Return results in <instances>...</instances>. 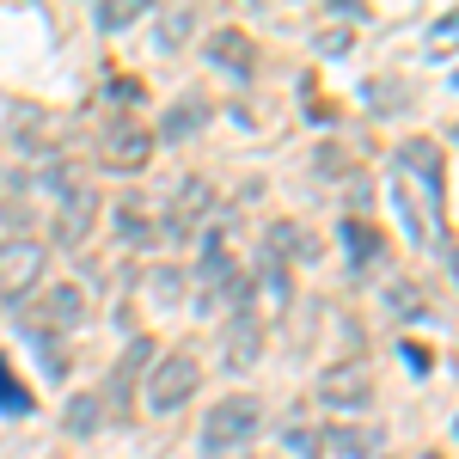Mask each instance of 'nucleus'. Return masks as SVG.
Segmentation results:
<instances>
[{
    "mask_svg": "<svg viewBox=\"0 0 459 459\" xmlns=\"http://www.w3.org/2000/svg\"><path fill=\"white\" fill-rule=\"evenodd\" d=\"M447 257H454V282H459V246H454V251H447Z\"/></svg>",
    "mask_w": 459,
    "mask_h": 459,
    "instance_id": "24",
    "label": "nucleus"
},
{
    "mask_svg": "<svg viewBox=\"0 0 459 459\" xmlns=\"http://www.w3.org/2000/svg\"><path fill=\"white\" fill-rule=\"evenodd\" d=\"M142 294L153 300V307H178V300H184V270H172V264L147 270V276H142Z\"/></svg>",
    "mask_w": 459,
    "mask_h": 459,
    "instance_id": "13",
    "label": "nucleus"
},
{
    "mask_svg": "<svg viewBox=\"0 0 459 459\" xmlns=\"http://www.w3.org/2000/svg\"><path fill=\"white\" fill-rule=\"evenodd\" d=\"M454 142H459V123H454Z\"/></svg>",
    "mask_w": 459,
    "mask_h": 459,
    "instance_id": "25",
    "label": "nucleus"
},
{
    "mask_svg": "<svg viewBox=\"0 0 459 459\" xmlns=\"http://www.w3.org/2000/svg\"><path fill=\"white\" fill-rule=\"evenodd\" d=\"M318 404H331V411H368L374 404V368L368 361H337V368H325L318 374Z\"/></svg>",
    "mask_w": 459,
    "mask_h": 459,
    "instance_id": "5",
    "label": "nucleus"
},
{
    "mask_svg": "<svg viewBox=\"0 0 459 459\" xmlns=\"http://www.w3.org/2000/svg\"><path fill=\"white\" fill-rule=\"evenodd\" d=\"M80 318H86V294H80L74 282L43 288L37 300H25V307H19V325L31 331L37 343H56L62 331H74V325H80Z\"/></svg>",
    "mask_w": 459,
    "mask_h": 459,
    "instance_id": "4",
    "label": "nucleus"
},
{
    "mask_svg": "<svg viewBox=\"0 0 459 459\" xmlns=\"http://www.w3.org/2000/svg\"><path fill=\"white\" fill-rule=\"evenodd\" d=\"M307 257H313V233H300L294 221H276V227L264 233V257H257V264L288 270V264H307Z\"/></svg>",
    "mask_w": 459,
    "mask_h": 459,
    "instance_id": "11",
    "label": "nucleus"
},
{
    "mask_svg": "<svg viewBox=\"0 0 459 459\" xmlns=\"http://www.w3.org/2000/svg\"><path fill=\"white\" fill-rule=\"evenodd\" d=\"M454 435H459V417H454Z\"/></svg>",
    "mask_w": 459,
    "mask_h": 459,
    "instance_id": "26",
    "label": "nucleus"
},
{
    "mask_svg": "<svg viewBox=\"0 0 459 459\" xmlns=\"http://www.w3.org/2000/svg\"><path fill=\"white\" fill-rule=\"evenodd\" d=\"M209 62L246 80V74H257V43H251L239 25H221V31H209Z\"/></svg>",
    "mask_w": 459,
    "mask_h": 459,
    "instance_id": "9",
    "label": "nucleus"
},
{
    "mask_svg": "<svg viewBox=\"0 0 459 459\" xmlns=\"http://www.w3.org/2000/svg\"><path fill=\"white\" fill-rule=\"evenodd\" d=\"M392 307H398V313H411V318H417V313H423V294H417L411 282H398V288H392Z\"/></svg>",
    "mask_w": 459,
    "mask_h": 459,
    "instance_id": "22",
    "label": "nucleus"
},
{
    "mask_svg": "<svg viewBox=\"0 0 459 459\" xmlns=\"http://www.w3.org/2000/svg\"><path fill=\"white\" fill-rule=\"evenodd\" d=\"M147 153H153V129H142V123H117L105 135V166L110 172H142Z\"/></svg>",
    "mask_w": 459,
    "mask_h": 459,
    "instance_id": "8",
    "label": "nucleus"
},
{
    "mask_svg": "<svg viewBox=\"0 0 459 459\" xmlns=\"http://www.w3.org/2000/svg\"><path fill=\"white\" fill-rule=\"evenodd\" d=\"M331 447H337L343 459H361L368 454V435H361V429H331Z\"/></svg>",
    "mask_w": 459,
    "mask_h": 459,
    "instance_id": "21",
    "label": "nucleus"
},
{
    "mask_svg": "<svg viewBox=\"0 0 459 459\" xmlns=\"http://www.w3.org/2000/svg\"><path fill=\"white\" fill-rule=\"evenodd\" d=\"M92 221H99V190L92 184H74L68 203L56 209V246H86V233H92Z\"/></svg>",
    "mask_w": 459,
    "mask_h": 459,
    "instance_id": "7",
    "label": "nucleus"
},
{
    "mask_svg": "<svg viewBox=\"0 0 459 459\" xmlns=\"http://www.w3.org/2000/svg\"><path fill=\"white\" fill-rule=\"evenodd\" d=\"M441 196H447V160L441 147L417 135L398 147V214H404V239L441 251L447 246V221H441Z\"/></svg>",
    "mask_w": 459,
    "mask_h": 459,
    "instance_id": "1",
    "label": "nucleus"
},
{
    "mask_svg": "<svg viewBox=\"0 0 459 459\" xmlns=\"http://www.w3.org/2000/svg\"><path fill=\"white\" fill-rule=\"evenodd\" d=\"M142 19V0H117V6H99V31H123Z\"/></svg>",
    "mask_w": 459,
    "mask_h": 459,
    "instance_id": "19",
    "label": "nucleus"
},
{
    "mask_svg": "<svg viewBox=\"0 0 459 459\" xmlns=\"http://www.w3.org/2000/svg\"><path fill=\"white\" fill-rule=\"evenodd\" d=\"M203 117H209V105H203V99H178L172 117L160 123V142H184V135H190V129H196Z\"/></svg>",
    "mask_w": 459,
    "mask_h": 459,
    "instance_id": "14",
    "label": "nucleus"
},
{
    "mask_svg": "<svg viewBox=\"0 0 459 459\" xmlns=\"http://www.w3.org/2000/svg\"><path fill=\"white\" fill-rule=\"evenodd\" d=\"M43 257L49 251L37 246V239H6L0 246V300H25L43 282Z\"/></svg>",
    "mask_w": 459,
    "mask_h": 459,
    "instance_id": "6",
    "label": "nucleus"
},
{
    "mask_svg": "<svg viewBox=\"0 0 459 459\" xmlns=\"http://www.w3.org/2000/svg\"><path fill=\"white\" fill-rule=\"evenodd\" d=\"M99 411H105V398H99V392H86V398H74V411H68V429H74V435H86V429H99Z\"/></svg>",
    "mask_w": 459,
    "mask_h": 459,
    "instance_id": "17",
    "label": "nucleus"
},
{
    "mask_svg": "<svg viewBox=\"0 0 459 459\" xmlns=\"http://www.w3.org/2000/svg\"><path fill=\"white\" fill-rule=\"evenodd\" d=\"M0 411H6V417H31V392H25V380L6 368V355H0Z\"/></svg>",
    "mask_w": 459,
    "mask_h": 459,
    "instance_id": "15",
    "label": "nucleus"
},
{
    "mask_svg": "<svg viewBox=\"0 0 459 459\" xmlns=\"http://www.w3.org/2000/svg\"><path fill=\"white\" fill-rule=\"evenodd\" d=\"M318 441H325V435H318L313 423H294V429H288V454H294V459H318Z\"/></svg>",
    "mask_w": 459,
    "mask_h": 459,
    "instance_id": "20",
    "label": "nucleus"
},
{
    "mask_svg": "<svg viewBox=\"0 0 459 459\" xmlns=\"http://www.w3.org/2000/svg\"><path fill=\"white\" fill-rule=\"evenodd\" d=\"M429 49H435V56H447V49H459V13H441V19L429 25Z\"/></svg>",
    "mask_w": 459,
    "mask_h": 459,
    "instance_id": "18",
    "label": "nucleus"
},
{
    "mask_svg": "<svg viewBox=\"0 0 459 459\" xmlns=\"http://www.w3.org/2000/svg\"><path fill=\"white\" fill-rule=\"evenodd\" d=\"M221 350H227V368H251V361L264 355V325H257V313H251V307H239V313L227 318Z\"/></svg>",
    "mask_w": 459,
    "mask_h": 459,
    "instance_id": "10",
    "label": "nucleus"
},
{
    "mask_svg": "<svg viewBox=\"0 0 459 459\" xmlns=\"http://www.w3.org/2000/svg\"><path fill=\"white\" fill-rule=\"evenodd\" d=\"M190 31H196V13H190V6H172V13H166V25H160V49H178Z\"/></svg>",
    "mask_w": 459,
    "mask_h": 459,
    "instance_id": "16",
    "label": "nucleus"
},
{
    "mask_svg": "<svg viewBox=\"0 0 459 459\" xmlns=\"http://www.w3.org/2000/svg\"><path fill=\"white\" fill-rule=\"evenodd\" d=\"M257 429H264V404L246 398V392H233V398L209 404V417H203V454H214V459L239 454Z\"/></svg>",
    "mask_w": 459,
    "mask_h": 459,
    "instance_id": "2",
    "label": "nucleus"
},
{
    "mask_svg": "<svg viewBox=\"0 0 459 459\" xmlns=\"http://www.w3.org/2000/svg\"><path fill=\"white\" fill-rule=\"evenodd\" d=\"M350 43H355V31H325L318 37V56H343Z\"/></svg>",
    "mask_w": 459,
    "mask_h": 459,
    "instance_id": "23",
    "label": "nucleus"
},
{
    "mask_svg": "<svg viewBox=\"0 0 459 459\" xmlns=\"http://www.w3.org/2000/svg\"><path fill=\"white\" fill-rule=\"evenodd\" d=\"M343 246H350V264H355V270H361V264H374V257H380V233H374V221L350 214V221H343Z\"/></svg>",
    "mask_w": 459,
    "mask_h": 459,
    "instance_id": "12",
    "label": "nucleus"
},
{
    "mask_svg": "<svg viewBox=\"0 0 459 459\" xmlns=\"http://www.w3.org/2000/svg\"><path fill=\"white\" fill-rule=\"evenodd\" d=\"M196 386H203V361L190 350H172V355H160L153 368H147V411L153 417H172V411H184L190 398H196Z\"/></svg>",
    "mask_w": 459,
    "mask_h": 459,
    "instance_id": "3",
    "label": "nucleus"
}]
</instances>
